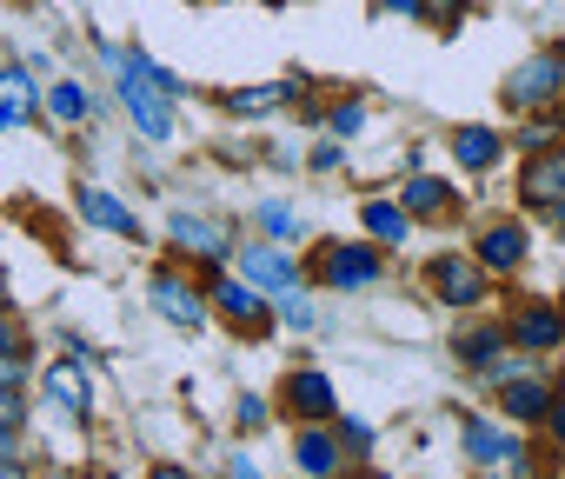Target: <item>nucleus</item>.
I'll return each instance as SVG.
<instances>
[{
  "label": "nucleus",
  "instance_id": "obj_1",
  "mask_svg": "<svg viewBox=\"0 0 565 479\" xmlns=\"http://www.w3.org/2000/svg\"><path fill=\"white\" fill-rule=\"evenodd\" d=\"M114 61V74H120V100H127V114L140 120V134L147 140H173V107H167V87L147 74V54H107Z\"/></svg>",
  "mask_w": 565,
  "mask_h": 479
},
{
  "label": "nucleus",
  "instance_id": "obj_2",
  "mask_svg": "<svg viewBox=\"0 0 565 479\" xmlns=\"http://www.w3.org/2000/svg\"><path fill=\"white\" fill-rule=\"evenodd\" d=\"M239 274H246L259 294H294V287H300V267L279 254V247H246V254H239Z\"/></svg>",
  "mask_w": 565,
  "mask_h": 479
},
{
  "label": "nucleus",
  "instance_id": "obj_3",
  "mask_svg": "<svg viewBox=\"0 0 565 479\" xmlns=\"http://www.w3.org/2000/svg\"><path fill=\"white\" fill-rule=\"evenodd\" d=\"M512 107H532V100H552L558 94V54H532L519 74H512Z\"/></svg>",
  "mask_w": 565,
  "mask_h": 479
},
{
  "label": "nucleus",
  "instance_id": "obj_4",
  "mask_svg": "<svg viewBox=\"0 0 565 479\" xmlns=\"http://www.w3.org/2000/svg\"><path fill=\"white\" fill-rule=\"evenodd\" d=\"M433 287H439L446 307H472L479 300V260H459V254L433 260Z\"/></svg>",
  "mask_w": 565,
  "mask_h": 479
},
{
  "label": "nucleus",
  "instance_id": "obj_5",
  "mask_svg": "<svg viewBox=\"0 0 565 479\" xmlns=\"http://www.w3.org/2000/svg\"><path fill=\"white\" fill-rule=\"evenodd\" d=\"M81 213L94 220V226H107V233H120V240H140V220L114 200V193H100V187H81Z\"/></svg>",
  "mask_w": 565,
  "mask_h": 479
},
{
  "label": "nucleus",
  "instance_id": "obj_6",
  "mask_svg": "<svg viewBox=\"0 0 565 479\" xmlns=\"http://www.w3.org/2000/svg\"><path fill=\"white\" fill-rule=\"evenodd\" d=\"M287 406L307 413V419H327L340 400H333V380H327V373H294V380H287Z\"/></svg>",
  "mask_w": 565,
  "mask_h": 479
},
{
  "label": "nucleus",
  "instance_id": "obj_7",
  "mask_svg": "<svg viewBox=\"0 0 565 479\" xmlns=\"http://www.w3.org/2000/svg\"><path fill=\"white\" fill-rule=\"evenodd\" d=\"M373 274H380L373 247H333V260H327V287H366Z\"/></svg>",
  "mask_w": 565,
  "mask_h": 479
},
{
  "label": "nucleus",
  "instance_id": "obj_8",
  "mask_svg": "<svg viewBox=\"0 0 565 479\" xmlns=\"http://www.w3.org/2000/svg\"><path fill=\"white\" fill-rule=\"evenodd\" d=\"M153 307H160L173 327H200V320H206V313H200V300H193V287H186V280H173V274H160V280H153Z\"/></svg>",
  "mask_w": 565,
  "mask_h": 479
},
{
  "label": "nucleus",
  "instance_id": "obj_9",
  "mask_svg": "<svg viewBox=\"0 0 565 479\" xmlns=\"http://www.w3.org/2000/svg\"><path fill=\"white\" fill-rule=\"evenodd\" d=\"M34 120V81L21 67H0V127H21Z\"/></svg>",
  "mask_w": 565,
  "mask_h": 479
},
{
  "label": "nucleus",
  "instance_id": "obj_10",
  "mask_svg": "<svg viewBox=\"0 0 565 479\" xmlns=\"http://www.w3.org/2000/svg\"><path fill=\"white\" fill-rule=\"evenodd\" d=\"M525 200H539V206L565 200V153H545V160L525 167Z\"/></svg>",
  "mask_w": 565,
  "mask_h": 479
},
{
  "label": "nucleus",
  "instance_id": "obj_11",
  "mask_svg": "<svg viewBox=\"0 0 565 479\" xmlns=\"http://www.w3.org/2000/svg\"><path fill=\"white\" fill-rule=\"evenodd\" d=\"M213 294H220V313H226V320H239V327H253V320L266 313V300H259V287H253L246 274H239V280H220Z\"/></svg>",
  "mask_w": 565,
  "mask_h": 479
},
{
  "label": "nucleus",
  "instance_id": "obj_12",
  "mask_svg": "<svg viewBox=\"0 0 565 479\" xmlns=\"http://www.w3.org/2000/svg\"><path fill=\"white\" fill-rule=\"evenodd\" d=\"M519 260H525V233H519V226H492V233L479 240V267H499V274H505V267H519Z\"/></svg>",
  "mask_w": 565,
  "mask_h": 479
},
{
  "label": "nucleus",
  "instance_id": "obj_13",
  "mask_svg": "<svg viewBox=\"0 0 565 479\" xmlns=\"http://www.w3.org/2000/svg\"><path fill=\"white\" fill-rule=\"evenodd\" d=\"M558 340H565V320H558L552 307H525V313H519V347L545 353V347H558Z\"/></svg>",
  "mask_w": 565,
  "mask_h": 479
},
{
  "label": "nucleus",
  "instance_id": "obj_14",
  "mask_svg": "<svg viewBox=\"0 0 565 479\" xmlns=\"http://www.w3.org/2000/svg\"><path fill=\"white\" fill-rule=\"evenodd\" d=\"M173 240L193 247V254H226V233L213 220H200V213H173Z\"/></svg>",
  "mask_w": 565,
  "mask_h": 479
},
{
  "label": "nucleus",
  "instance_id": "obj_15",
  "mask_svg": "<svg viewBox=\"0 0 565 479\" xmlns=\"http://www.w3.org/2000/svg\"><path fill=\"white\" fill-rule=\"evenodd\" d=\"M452 153H459V167H479V173H486V167L499 160V134H492V127H459V134H452Z\"/></svg>",
  "mask_w": 565,
  "mask_h": 479
},
{
  "label": "nucleus",
  "instance_id": "obj_16",
  "mask_svg": "<svg viewBox=\"0 0 565 479\" xmlns=\"http://www.w3.org/2000/svg\"><path fill=\"white\" fill-rule=\"evenodd\" d=\"M466 453H472L479 466H499V459H512L519 446H512V439H505L499 426H486V419H472V426H466Z\"/></svg>",
  "mask_w": 565,
  "mask_h": 479
},
{
  "label": "nucleus",
  "instance_id": "obj_17",
  "mask_svg": "<svg viewBox=\"0 0 565 479\" xmlns=\"http://www.w3.org/2000/svg\"><path fill=\"white\" fill-rule=\"evenodd\" d=\"M294 459H300V472H313V479H327V472L340 466V446H333V433H300V446H294Z\"/></svg>",
  "mask_w": 565,
  "mask_h": 479
},
{
  "label": "nucleus",
  "instance_id": "obj_18",
  "mask_svg": "<svg viewBox=\"0 0 565 479\" xmlns=\"http://www.w3.org/2000/svg\"><path fill=\"white\" fill-rule=\"evenodd\" d=\"M47 393H54L74 419H87V380H81L74 366H47Z\"/></svg>",
  "mask_w": 565,
  "mask_h": 479
},
{
  "label": "nucleus",
  "instance_id": "obj_19",
  "mask_svg": "<svg viewBox=\"0 0 565 479\" xmlns=\"http://www.w3.org/2000/svg\"><path fill=\"white\" fill-rule=\"evenodd\" d=\"M505 413H512V419H539V413H552V393H545L539 380H512V386H505Z\"/></svg>",
  "mask_w": 565,
  "mask_h": 479
},
{
  "label": "nucleus",
  "instance_id": "obj_20",
  "mask_svg": "<svg viewBox=\"0 0 565 479\" xmlns=\"http://www.w3.org/2000/svg\"><path fill=\"white\" fill-rule=\"evenodd\" d=\"M366 233L373 240H406V206L399 200H366Z\"/></svg>",
  "mask_w": 565,
  "mask_h": 479
},
{
  "label": "nucleus",
  "instance_id": "obj_21",
  "mask_svg": "<svg viewBox=\"0 0 565 479\" xmlns=\"http://www.w3.org/2000/svg\"><path fill=\"white\" fill-rule=\"evenodd\" d=\"M399 206H406V213H439V206H446V187H439L433 173H419V180H406Z\"/></svg>",
  "mask_w": 565,
  "mask_h": 479
},
{
  "label": "nucleus",
  "instance_id": "obj_22",
  "mask_svg": "<svg viewBox=\"0 0 565 479\" xmlns=\"http://www.w3.org/2000/svg\"><path fill=\"white\" fill-rule=\"evenodd\" d=\"M279 100H294V81H273V87H239L233 107L239 114H259V107H279Z\"/></svg>",
  "mask_w": 565,
  "mask_h": 479
},
{
  "label": "nucleus",
  "instance_id": "obj_23",
  "mask_svg": "<svg viewBox=\"0 0 565 479\" xmlns=\"http://www.w3.org/2000/svg\"><path fill=\"white\" fill-rule=\"evenodd\" d=\"M499 347H505V340H499L492 327H479V333H466V340H459V353H466L472 366H486V360H499Z\"/></svg>",
  "mask_w": 565,
  "mask_h": 479
},
{
  "label": "nucleus",
  "instance_id": "obj_24",
  "mask_svg": "<svg viewBox=\"0 0 565 479\" xmlns=\"http://www.w3.org/2000/svg\"><path fill=\"white\" fill-rule=\"evenodd\" d=\"M28 419V400H21V386H0V433H14Z\"/></svg>",
  "mask_w": 565,
  "mask_h": 479
},
{
  "label": "nucleus",
  "instance_id": "obj_25",
  "mask_svg": "<svg viewBox=\"0 0 565 479\" xmlns=\"http://www.w3.org/2000/svg\"><path fill=\"white\" fill-rule=\"evenodd\" d=\"M54 114H61V120H81V114H87V94H81V87H54Z\"/></svg>",
  "mask_w": 565,
  "mask_h": 479
},
{
  "label": "nucleus",
  "instance_id": "obj_26",
  "mask_svg": "<svg viewBox=\"0 0 565 479\" xmlns=\"http://www.w3.org/2000/svg\"><path fill=\"white\" fill-rule=\"evenodd\" d=\"M21 373H28L21 347H0V386H21Z\"/></svg>",
  "mask_w": 565,
  "mask_h": 479
},
{
  "label": "nucleus",
  "instance_id": "obj_27",
  "mask_svg": "<svg viewBox=\"0 0 565 479\" xmlns=\"http://www.w3.org/2000/svg\"><path fill=\"white\" fill-rule=\"evenodd\" d=\"M259 226H266V233H294L300 220H294L287 206H259Z\"/></svg>",
  "mask_w": 565,
  "mask_h": 479
},
{
  "label": "nucleus",
  "instance_id": "obj_28",
  "mask_svg": "<svg viewBox=\"0 0 565 479\" xmlns=\"http://www.w3.org/2000/svg\"><path fill=\"white\" fill-rule=\"evenodd\" d=\"M279 313H287L294 327H313V307H307L300 294H279Z\"/></svg>",
  "mask_w": 565,
  "mask_h": 479
},
{
  "label": "nucleus",
  "instance_id": "obj_29",
  "mask_svg": "<svg viewBox=\"0 0 565 479\" xmlns=\"http://www.w3.org/2000/svg\"><path fill=\"white\" fill-rule=\"evenodd\" d=\"M360 120H366V107H340V114H333V134H353Z\"/></svg>",
  "mask_w": 565,
  "mask_h": 479
},
{
  "label": "nucleus",
  "instance_id": "obj_30",
  "mask_svg": "<svg viewBox=\"0 0 565 479\" xmlns=\"http://www.w3.org/2000/svg\"><path fill=\"white\" fill-rule=\"evenodd\" d=\"M552 433L565 439V393H552Z\"/></svg>",
  "mask_w": 565,
  "mask_h": 479
},
{
  "label": "nucleus",
  "instance_id": "obj_31",
  "mask_svg": "<svg viewBox=\"0 0 565 479\" xmlns=\"http://www.w3.org/2000/svg\"><path fill=\"white\" fill-rule=\"evenodd\" d=\"M147 479H193V472H186V466H153Z\"/></svg>",
  "mask_w": 565,
  "mask_h": 479
},
{
  "label": "nucleus",
  "instance_id": "obj_32",
  "mask_svg": "<svg viewBox=\"0 0 565 479\" xmlns=\"http://www.w3.org/2000/svg\"><path fill=\"white\" fill-rule=\"evenodd\" d=\"M0 479H28V472H21V459H0Z\"/></svg>",
  "mask_w": 565,
  "mask_h": 479
},
{
  "label": "nucleus",
  "instance_id": "obj_33",
  "mask_svg": "<svg viewBox=\"0 0 565 479\" xmlns=\"http://www.w3.org/2000/svg\"><path fill=\"white\" fill-rule=\"evenodd\" d=\"M552 226H558V240H565V200H558V206H552Z\"/></svg>",
  "mask_w": 565,
  "mask_h": 479
},
{
  "label": "nucleus",
  "instance_id": "obj_34",
  "mask_svg": "<svg viewBox=\"0 0 565 479\" xmlns=\"http://www.w3.org/2000/svg\"><path fill=\"white\" fill-rule=\"evenodd\" d=\"M307 479H313V472H307Z\"/></svg>",
  "mask_w": 565,
  "mask_h": 479
}]
</instances>
